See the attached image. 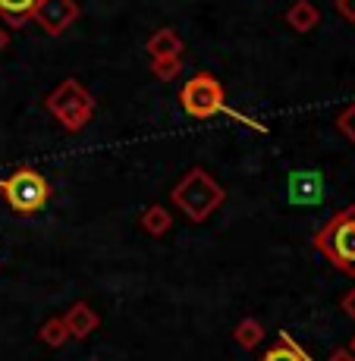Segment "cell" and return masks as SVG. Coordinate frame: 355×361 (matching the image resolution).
<instances>
[{"instance_id":"obj_1","label":"cell","mask_w":355,"mask_h":361,"mask_svg":"<svg viewBox=\"0 0 355 361\" xmlns=\"http://www.w3.org/2000/svg\"><path fill=\"white\" fill-rule=\"evenodd\" d=\"M227 192L205 166H192L183 179L170 189V201L192 220V224H205L220 204H224Z\"/></svg>"},{"instance_id":"obj_2","label":"cell","mask_w":355,"mask_h":361,"mask_svg":"<svg viewBox=\"0 0 355 361\" xmlns=\"http://www.w3.org/2000/svg\"><path fill=\"white\" fill-rule=\"evenodd\" d=\"M311 245H315L339 274L355 276V204L333 214L321 230L315 233Z\"/></svg>"},{"instance_id":"obj_3","label":"cell","mask_w":355,"mask_h":361,"mask_svg":"<svg viewBox=\"0 0 355 361\" xmlns=\"http://www.w3.org/2000/svg\"><path fill=\"white\" fill-rule=\"evenodd\" d=\"M0 195H4L6 207L19 217H35L47 207L51 201V183L44 179V173H38L35 166H16L10 176L0 183Z\"/></svg>"},{"instance_id":"obj_4","label":"cell","mask_w":355,"mask_h":361,"mask_svg":"<svg viewBox=\"0 0 355 361\" xmlns=\"http://www.w3.org/2000/svg\"><path fill=\"white\" fill-rule=\"evenodd\" d=\"M44 107L66 132H82L95 116V98L79 79H64L51 94L44 98Z\"/></svg>"},{"instance_id":"obj_5","label":"cell","mask_w":355,"mask_h":361,"mask_svg":"<svg viewBox=\"0 0 355 361\" xmlns=\"http://www.w3.org/2000/svg\"><path fill=\"white\" fill-rule=\"evenodd\" d=\"M179 107L192 116V120H211L217 114H227V92L220 85L217 75L211 73H198L179 88Z\"/></svg>"},{"instance_id":"obj_6","label":"cell","mask_w":355,"mask_h":361,"mask_svg":"<svg viewBox=\"0 0 355 361\" xmlns=\"http://www.w3.org/2000/svg\"><path fill=\"white\" fill-rule=\"evenodd\" d=\"M79 16H82V6L76 0H38L32 10V23H38L44 35H51V38H57L73 23H79Z\"/></svg>"},{"instance_id":"obj_7","label":"cell","mask_w":355,"mask_h":361,"mask_svg":"<svg viewBox=\"0 0 355 361\" xmlns=\"http://www.w3.org/2000/svg\"><path fill=\"white\" fill-rule=\"evenodd\" d=\"M64 324H66V330H69V339H88V336H92V333L97 330L101 317L95 314L92 305L76 302V305H69V308H66Z\"/></svg>"},{"instance_id":"obj_8","label":"cell","mask_w":355,"mask_h":361,"mask_svg":"<svg viewBox=\"0 0 355 361\" xmlns=\"http://www.w3.org/2000/svg\"><path fill=\"white\" fill-rule=\"evenodd\" d=\"M318 23H321V10H318L311 0H296V4L287 10V25L292 32H299V35L315 32Z\"/></svg>"},{"instance_id":"obj_9","label":"cell","mask_w":355,"mask_h":361,"mask_svg":"<svg viewBox=\"0 0 355 361\" xmlns=\"http://www.w3.org/2000/svg\"><path fill=\"white\" fill-rule=\"evenodd\" d=\"M145 47H148L151 60H157V57H183L186 41L179 38L176 29H157L148 38V44H145Z\"/></svg>"},{"instance_id":"obj_10","label":"cell","mask_w":355,"mask_h":361,"mask_svg":"<svg viewBox=\"0 0 355 361\" xmlns=\"http://www.w3.org/2000/svg\"><path fill=\"white\" fill-rule=\"evenodd\" d=\"M138 224H142V230L148 233V235L161 239V235L170 233V226H173V214L167 211L164 204H151V207H145V211H142Z\"/></svg>"},{"instance_id":"obj_11","label":"cell","mask_w":355,"mask_h":361,"mask_svg":"<svg viewBox=\"0 0 355 361\" xmlns=\"http://www.w3.org/2000/svg\"><path fill=\"white\" fill-rule=\"evenodd\" d=\"M258 361H311V358L305 355V349H299L289 333H280V339H277Z\"/></svg>"},{"instance_id":"obj_12","label":"cell","mask_w":355,"mask_h":361,"mask_svg":"<svg viewBox=\"0 0 355 361\" xmlns=\"http://www.w3.org/2000/svg\"><path fill=\"white\" fill-rule=\"evenodd\" d=\"M35 4L38 0H0V19L6 25H13V29H19V25H25L32 19Z\"/></svg>"},{"instance_id":"obj_13","label":"cell","mask_w":355,"mask_h":361,"mask_svg":"<svg viewBox=\"0 0 355 361\" xmlns=\"http://www.w3.org/2000/svg\"><path fill=\"white\" fill-rule=\"evenodd\" d=\"M233 339H236V345L239 349H248L252 352L255 345L264 339V327H261V321H255V317H242L239 324H236V330H233Z\"/></svg>"},{"instance_id":"obj_14","label":"cell","mask_w":355,"mask_h":361,"mask_svg":"<svg viewBox=\"0 0 355 361\" xmlns=\"http://www.w3.org/2000/svg\"><path fill=\"white\" fill-rule=\"evenodd\" d=\"M41 343L44 345H51V349H60V345L69 339V330H66V324H64V317H51V321H44V327H41Z\"/></svg>"},{"instance_id":"obj_15","label":"cell","mask_w":355,"mask_h":361,"mask_svg":"<svg viewBox=\"0 0 355 361\" xmlns=\"http://www.w3.org/2000/svg\"><path fill=\"white\" fill-rule=\"evenodd\" d=\"M151 73H155L161 82L179 79V73H183V57H157V60H151Z\"/></svg>"},{"instance_id":"obj_16","label":"cell","mask_w":355,"mask_h":361,"mask_svg":"<svg viewBox=\"0 0 355 361\" xmlns=\"http://www.w3.org/2000/svg\"><path fill=\"white\" fill-rule=\"evenodd\" d=\"M337 132L346 138V142L355 145V104H349V107H343L337 114Z\"/></svg>"},{"instance_id":"obj_17","label":"cell","mask_w":355,"mask_h":361,"mask_svg":"<svg viewBox=\"0 0 355 361\" xmlns=\"http://www.w3.org/2000/svg\"><path fill=\"white\" fill-rule=\"evenodd\" d=\"M333 6H337V13L346 19V23L355 25V0H333Z\"/></svg>"},{"instance_id":"obj_18","label":"cell","mask_w":355,"mask_h":361,"mask_svg":"<svg viewBox=\"0 0 355 361\" xmlns=\"http://www.w3.org/2000/svg\"><path fill=\"white\" fill-rule=\"evenodd\" d=\"M339 308L346 311V317H352V321H355V286H352L343 298H339Z\"/></svg>"},{"instance_id":"obj_19","label":"cell","mask_w":355,"mask_h":361,"mask_svg":"<svg viewBox=\"0 0 355 361\" xmlns=\"http://www.w3.org/2000/svg\"><path fill=\"white\" fill-rule=\"evenodd\" d=\"M327 361H355V358L349 355V349H337V352H333V355L327 358Z\"/></svg>"},{"instance_id":"obj_20","label":"cell","mask_w":355,"mask_h":361,"mask_svg":"<svg viewBox=\"0 0 355 361\" xmlns=\"http://www.w3.org/2000/svg\"><path fill=\"white\" fill-rule=\"evenodd\" d=\"M6 47H10V32H6L4 25H0V54H4Z\"/></svg>"},{"instance_id":"obj_21","label":"cell","mask_w":355,"mask_h":361,"mask_svg":"<svg viewBox=\"0 0 355 361\" xmlns=\"http://www.w3.org/2000/svg\"><path fill=\"white\" fill-rule=\"evenodd\" d=\"M349 355L355 358V336H352V343H349Z\"/></svg>"}]
</instances>
